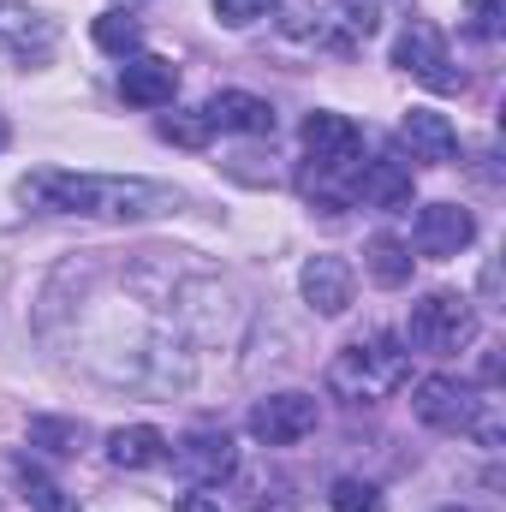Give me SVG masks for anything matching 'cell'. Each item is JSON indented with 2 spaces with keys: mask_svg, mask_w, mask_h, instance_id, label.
Masks as SVG:
<instances>
[{
  "mask_svg": "<svg viewBox=\"0 0 506 512\" xmlns=\"http://www.w3.org/2000/svg\"><path fill=\"white\" fill-rule=\"evenodd\" d=\"M173 512H221V501H209V495H185Z\"/></svg>",
  "mask_w": 506,
  "mask_h": 512,
  "instance_id": "cell-25",
  "label": "cell"
},
{
  "mask_svg": "<svg viewBox=\"0 0 506 512\" xmlns=\"http://www.w3.org/2000/svg\"><path fill=\"white\" fill-rule=\"evenodd\" d=\"M96 48H108V54H137V48H143V24H137V18H131V12H120V6H114V12H102V18H96Z\"/></svg>",
  "mask_w": 506,
  "mask_h": 512,
  "instance_id": "cell-20",
  "label": "cell"
},
{
  "mask_svg": "<svg viewBox=\"0 0 506 512\" xmlns=\"http://www.w3.org/2000/svg\"><path fill=\"white\" fill-rule=\"evenodd\" d=\"M0 137H6V131H0Z\"/></svg>",
  "mask_w": 506,
  "mask_h": 512,
  "instance_id": "cell-27",
  "label": "cell"
},
{
  "mask_svg": "<svg viewBox=\"0 0 506 512\" xmlns=\"http://www.w3.org/2000/svg\"><path fill=\"white\" fill-rule=\"evenodd\" d=\"M465 18H471V36L495 42L506 24V0H465Z\"/></svg>",
  "mask_w": 506,
  "mask_h": 512,
  "instance_id": "cell-22",
  "label": "cell"
},
{
  "mask_svg": "<svg viewBox=\"0 0 506 512\" xmlns=\"http://www.w3.org/2000/svg\"><path fill=\"white\" fill-rule=\"evenodd\" d=\"M411 411H417L429 429H459V435H477L483 447H501V399L453 382V376L417 382L411 387Z\"/></svg>",
  "mask_w": 506,
  "mask_h": 512,
  "instance_id": "cell-3",
  "label": "cell"
},
{
  "mask_svg": "<svg viewBox=\"0 0 506 512\" xmlns=\"http://www.w3.org/2000/svg\"><path fill=\"white\" fill-rule=\"evenodd\" d=\"M12 477H18V489H24V501H30L36 512H78L72 501H66V489H60V483H54L48 471H36L30 459H18V465H12Z\"/></svg>",
  "mask_w": 506,
  "mask_h": 512,
  "instance_id": "cell-19",
  "label": "cell"
},
{
  "mask_svg": "<svg viewBox=\"0 0 506 512\" xmlns=\"http://www.w3.org/2000/svg\"><path fill=\"white\" fill-rule=\"evenodd\" d=\"M203 126L209 131H239V137H268V131H274V108H268L262 96H251V90H221V96H209Z\"/></svg>",
  "mask_w": 506,
  "mask_h": 512,
  "instance_id": "cell-15",
  "label": "cell"
},
{
  "mask_svg": "<svg viewBox=\"0 0 506 512\" xmlns=\"http://www.w3.org/2000/svg\"><path fill=\"white\" fill-rule=\"evenodd\" d=\"M304 155H310V173H334V179H352L358 173V155H364V131L352 126L346 114H304Z\"/></svg>",
  "mask_w": 506,
  "mask_h": 512,
  "instance_id": "cell-6",
  "label": "cell"
},
{
  "mask_svg": "<svg viewBox=\"0 0 506 512\" xmlns=\"http://www.w3.org/2000/svg\"><path fill=\"white\" fill-rule=\"evenodd\" d=\"M120 96L131 108H167L179 96V66L161 60V54H131L120 66Z\"/></svg>",
  "mask_w": 506,
  "mask_h": 512,
  "instance_id": "cell-13",
  "label": "cell"
},
{
  "mask_svg": "<svg viewBox=\"0 0 506 512\" xmlns=\"http://www.w3.org/2000/svg\"><path fill=\"white\" fill-rule=\"evenodd\" d=\"M364 268H370V280H376V286L393 292V286H405V280H411V245H399L393 233H376V239L364 245Z\"/></svg>",
  "mask_w": 506,
  "mask_h": 512,
  "instance_id": "cell-17",
  "label": "cell"
},
{
  "mask_svg": "<svg viewBox=\"0 0 506 512\" xmlns=\"http://www.w3.org/2000/svg\"><path fill=\"white\" fill-rule=\"evenodd\" d=\"M161 137H173V143L197 149V143L209 137V126H203V114H197V120H185V114H167V120H161Z\"/></svg>",
  "mask_w": 506,
  "mask_h": 512,
  "instance_id": "cell-24",
  "label": "cell"
},
{
  "mask_svg": "<svg viewBox=\"0 0 506 512\" xmlns=\"http://www.w3.org/2000/svg\"><path fill=\"white\" fill-rule=\"evenodd\" d=\"M471 239H477V221H471V209H459V203H429V209H417L411 245H417L423 256L447 262V256H459V251H465Z\"/></svg>",
  "mask_w": 506,
  "mask_h": 512,
  "instance_id": "cell-11",
  "label": "cell"
},
{
  "mask_svg": "<svg viewBox=\"0 0 506 512\" xmlns=\"http://www.w3.org/2000/svg\"><path fill=\"white\" fill-rule=\"evenodd\" d=\"M411 376V358L399 352L393 334H370V340H352L334 364H328V393L352 399V405H376L393 387H405Z\"/></svg>",
  "mask_w": 506,
  "mask_h": 512,
  "instance_id": "cell-2",
  "label": "cell"
},
{
  "mask_svg": "<svg viewBox=\"0 0 506 512\" xmlns=\"http://www.w3.org/2000/svg\"><path fill=\"white\" fill-rule=\"evenodd\" d=\"M328 507L334 512H387L376 495V483H358V477H340L334 495H328Z\"/></svg>",
  "mask_w": 506,
  "mask_h": 512,
  "instance_id": "cell-21",
  "label": "cell"
},
{
  "mask_svg": "<svg viewBox=\"0 0 506 512\" xmlns=\"http://www.w3.org/2000/svg\"><path fill=\"white\" fill-rule=\"evenodd\" d=\"M54 42H60V24H54L48 12H36V6H24V0H0V54L36 66V60L54 54Z\"/></svg>",
  "mask_w": 506,
  "mask_h": 512,
  "instance_id": "cell-9",
  "label": "cell"
},
{
  "mask_svg": "<svg viewBox=\"0 0 506 512\" xmlns=\"http://www.w3.org/2000/svg\"><path fill=\"white\" fill-rule=\"evenodd\" d=\"M405 340H411L417 352H429V358L465 352V346L477 340V310H471V298H459V292H429V298H417V304H411V322H405Z\"/></svg>",
  "mask_w": 506,
  "mask_h": 512,
  "instance_id": "cell-4",
  "label": "cell"
},
{
  "mask_svg": "<svg viewBox=\"0 0 506 512\" xmlns=\"http://www.w3.org/2000/svg\"><path fill=\"white\" fill-rule=\"evenodd\" d=\"M352 203H370V209H405V203H411V167H405L399 155L358 161V173H352Z\"/></svg>",
  "mask_w": 506,
  "mask_h": 512,
  "instance_id": "cell-14",
  "label": "cell"
},
{
  "mask_svg": "<svg viewBox=\"0 0 506 512\" xmlns=\"http://www.w3.org/2000/svg\"><path fill=\"white\" fill-rule=\"evenodd\" d=\"M268 6H274V0H215V18L233 24V30H245L256 18H268Z\"/></svg>",
  "mask_w": 506,
  "mask_h": 512,
  "instance_id": "cell-23",
  "label": "cell"
},
{
  "mask_svg": "<svg viewBox=\"0 0 506 512\" xmlns=\"http://www.w3.org/2000/svg\"><path fill=\"white\" fill-rule=\"evenodd\" d=\"M441 512H465V507H441Z\"/></svg>",
  "mask_w": 506,
  "mask_h": 512,
  "instance_id": "cell-26",
  "label": "cell"
},
{
  "mask_svg": "<svg viewBox=\"0 0 506 512\" xmlns=\"http://www.w3.org/2000/svg\"><path fill=\"white\" fill-rule=\"evenodd\" d=\"M84 441H90V429L78 417H30V447H48L60 459H78Z\"/></svg>",
  "mask_w": 506,
  "mask_h": 512,
  "instance_id": "cell-18",
  "label": "cell"
},
{
  "mask_svg": "<svg viewBox=\"0 0 506 512\" xmlns=\"http://www.w3.org/2000/svg\"><path fill=\"white\" fill-rule=\"evenodd\" d=\"M18 197L48 215H84V221H155V215L179 209L173 185L120 179V173H60V167L18 179Z\"/></svg>",
  "mask_w": 506,
  "mask_h": 512,
  "instance_id": "cell-1",
  "label": "cell"
},
{
  "mask_svg": "<svg viewBox=\"0 0 506 512\" xmlns=\"http://www.w3.org/2000/svg\"><path fill=\"white\" fill-rule=\"evenodd\" d=\"M399 143L411 149V161H429V167H453L459 161V131L435 108H411L399 120Z\"/></svg>",
  "mask_w": 506,
  "mask_h": 512,
  "instance_id": "cell-12",
  "label": "cell"
},
{
  "mask_svg": "<svg viewBox=\"0 0 506 512\" xmlns=\"http://www.w3.org/2000/svg\"><path fill=\"white\" fill-rule=\"evenodd\" d=\"M393 66L399 72H411L417 84H429V90H459L465 78L453 72V54H447V36L429 24V18H411L399 36H393Z\"/></svg>",
  "mask_w": 506,
  "mask_h": 512,
  "instance_id": "cell-5",
  "label": "cell"
},
{
  "mask_svg": "<svg viewBox=\"0 0 506 512\" xmlns=\"http://www.w3.org/2000/svg\"><path fill=\"white\" fill-rule=\"evenodd\" d=\"M173 465H179V477H185L191 489H215V483H227V477L239 471V447H233L227 429H191V435L173 447Z\"/></svg>",
  "mask_w": 506,
  "mask_h": 512,
  "instance_id": "cell-8",
  "label": "cell"
},
{
  "mask_svg": "<svg viewBox=\"0 0 506 512\" xmlns=\"http://www.w3.org/2000/svg\"><path fill=\"white\" fill-rule=\"evenodd\" d=\"M322 405L310 393H268L251 405V435L262 447H298L304 435H316Z\"/></svg>",
  "mask_w": 506,
  "mask_h": 512,
  "instance_id": "cell-7",
  "label": "cell"
},
{
  "mask_svg": "<svg viewBox=\"0 0 506 512\" xmlns=\"http://www.w3.org/2000/svg\"><path fill=\"white\" fill-rule=\"evenodd\" d=\"M298 286H304V304H310L316 316H346V310H352V292H358V274H352L346 256L322 251V256L304 262Z\"/></svg>",
  "mask_w": 506,
  "mask_h": 512,
  "instance_id": "cell-10",
  "label": "cell"
},
{
  "mask_svg": "<svg viewBox=\"0 0 506 512\" xmlns=\"http://www.w3.org/2000/svg\"><path fill=\"white\" fill-rule=\"evenodd\" d=\"M108 459H114L120 471H149V465H161V459H167V435H161V429H149V423L114 429V435H108Z\"/></svg>",
  "mask_w": 506,
  "mask_h": 512,
  "instance_id": "cell-16",
  "label": "cell"
}]
</instances>
